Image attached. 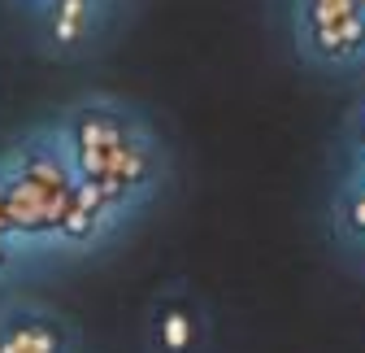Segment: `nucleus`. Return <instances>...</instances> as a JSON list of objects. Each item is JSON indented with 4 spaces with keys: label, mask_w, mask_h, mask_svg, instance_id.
<instances>
[{
    "label": "nucleus",
    "mask_w": 365,
    "mask_h": 353,
    "mask_svg": "<svg viewBox=\"0 0 365 353\" xmlns=\"http://www.w3.org/2000/svg\"><path fill=\"white\" fill-rule=\"evenodd\" d=\"M0 353H74V336L61 319L14 305L0 314Z\"/></svg>",
    "instance_id": "obj_4"
},
{
    "label": "nucleus",
    "mask_w": 365,
    "mask_h": 353,
    "mask_svg": "<svg viewBox=\"0 0 365 353\" xmlns=\"http://www.w3.org/2000/svg\"><path fill=\"white\" fill-rule=\"evenodd\" d=\"M292 39L313 70H361L365 66V0H287Z\"/></svg>",
    "instance_id": "obj_2"
},
{
    "label": "nucleus",
    "mask_w": 365,
    "mask_h": 353,
    "mask_svg": "<svg viewBox=\"0 0 365 353\" xmlns=\"http://www.w3.org/2000/svg\"><path fill=\"white\" fill-rule=\"evenodd\" d=\"M0 236H5V240H18V232H14V214H9V197H5V184H0Z\"/></svg>",
    "instance_id": "obj_6"
},
{
    "label": "nucleus",
    "mask_w": 365,
    "mask_h": 353,
    "mask_svg": "<svg viewBox=\"0 0 365 353\" xmlns=\"http://www.w3.org/2000/svg\"><path fill=\"white\" fill-rule=\"evenodd\" d=\"M22 18L39 53L57 61H78L109 39L118 5H105V0H39V5L22 9Z\"/></svg>",
    "instance_id": "obj_3"
},
{
    "label": "nucleus",
    "mask_w": 365,
    "mask_h": 353,
    "mask_svg": "<svg viewBox=\"0 0 365 353\" xmlns=\"http://www.w3.org/2000/svg\"><path fill=\"white\" fill-rule=\"evenodd\" d=\"M14 5H18V14H22V9H31V5H39V0H14ZM105 5H122V0H105Z\"/></svg>",
    "instance_id": "obj_8"
},
{
    "label": "nucleus",
    "mask_w": 365,
    "mask_h": 353,
    "mask_svg": "<svg viewBox=\"0 0 365 353\" xmlns=\"http://www.w3.org/2000/svg\"><path fill=\"white\" fill-rule=\"evenodd\" d=\"M9 257H14V240H5V236H0V275H5V267H9Z\"/></svg>",
    "instance_id": "obj_7"
},
{
    "label": "nucleus",
    "mask_w": 365,
    "mask_h": 353,
    "mask_svg": "<svg viewBox=\"0 0 365 353\" xmlns=\"http://www.w3.org/2000/svg\"><path fill=\"white\" fill-rule=\"evenodd\" d=\"M200 332H205L200 310L187 297L170 292L153 305V344H157V353H196Z\"/></svg>",
    "instance_id": "obj_5"
},
{
    "label": "nucleus",
    "mask_w": 365,
    "mask_h": 353,
    "mask_svg": "<svg viewBox=\"0 0 365 353\" xmlns=\"http://www.w3.org/2000/svg\"><path fill=\"white\" fill-rule=\"evenodd\" d=\"M57 136L66 144L74 179L87 192H96L109 209H118L126 197L153 184V161H157L153 136L122 105L105 96H87L66 114Z\"/></svg>",
    "instance_id": "obj_1"
}]
</instances>
